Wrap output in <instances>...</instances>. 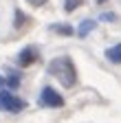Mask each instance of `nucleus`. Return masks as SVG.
Listing matches in <instances>:
<instances>
[{
	"label": "nucleus",
	"mask_w": 121,
	"mask_h": 123,
	"mask_svg": "<svg viewBox=\"0 0 121 123\" xmlns=\"http://www.w3.org/2000/svg\"><path fill=\"white\" fill-rule=\"evenodd\" d=\"M82 5V0H66V2H64V9L70 13V11H75V9H77Z\"/></svg>",
	"instance_id": "6e6552de"
},
{
	"label": "nucleus",
	"mask_w": 121,
	"mask_h": 123,
	"mask_svg": "<svg viewBox=\"0 0 121 123\" xmlns=\"http://www.w3.org/2000/svg\"><path fill=\"white\" fill-rule=\"evenodd\" d=\"M40 101H42V105H49V108H62L64 105L62 95L57 90H53V88H44L42 95H40Z\"/></svg>",
	"instance_id": "7ed1b4c3"
},
{
	"label": "nucleus",
	"mask_w": 121,
	"mask_h": 123,
	"mask_svg": "<svg viewBox=\"0 0 121 123\" xmlns=\"http://www.w3.org/2000/svg\"><path fill=\"white\" fill-rule=\"evenodd\" d=\"M31 5H35V7H40V5H44V0H29Z\"/></svg>",
	"instance_id": "9d476101"
},
{
	"label": "nucleus",
	"mask_w": 121,
	"mask_h": 123,
	"mask_svg": "<svg viewBox=\"0 0 121 123\" xmlns=\"http://www.w3.org/2000/svg\"><path fill=\"white\" fill-rule=\"evenodd\" d=\"M51 29L59 35H73V26H68V24H53Z\"/></svg>",
	"instance_id": "0eeeda50"
},
{
	"label": "nucleus",
	"mask_w": 121,
	"mask_h": 123,
	"mask_svg": "<svg viewBox=\"0 0 121 123\" xmlns=\"http://www.w3.org/2000/svg\"><path fill=\"white\" fill-rule=\"evenodd\" d=\"M93 29H95V20H84V22L79 24V29H77V33H79L82 37H86Z\"/></svg>",
	"instance_id": "423d86ee"
},
{
	"label": "nucleus",
	"mask_w": 121,
	"mask_h": 123,
	"mask_svg": "<svg viewBox=\"0 0 121 123\" xmlns=\"http://www.w3.org/2000/svg\"><path fill=\"white\" fill-rule=\"evenodd\" d=\"M7 86L9 88H18L20 86V77H9V79H7Z\"/></svg>",
	"instance_id": "1a4fd4ad"
},
{
	"label": "nucleus",
	"mask_w": 121,
	"mask_h": 123,
	"mask_svg": "<svg viewBox=\"0 0 121 123\" xmlns=\"http://www.w3.org/2000/svg\"><path fill=\"white\" fill-rule=\"evenodd\" d=\"M7 86V81H5V77H0V88H5Z\"/></svg>",
	"instance_id": "9b49d317"
},
{
	"label": "nucleus",
	"mask_w": 121,
	"mask_h": 123,
	"mask_svg": "<svg viewBox=\"0 0 121 123\" xmlns=\"http://www.w3.org/2000/svg\"><path fill=\"white\" fill-rule=\"evenodd\" d=\"M106 57H108L112 64H121V44L117 46H110L108 51H106Z\"/></svg>",
	"instance_id": "39448f33"
},
{
	"label": "nucleus",
	"mask_w": 121,
	"mask_h": 123,
	"mask_svg": "<svg viewBox=\"0 0 121 123\" xmlns=\"http://www.w3.org/2000/svg\"><path fill=\"white\" fill-rule=\"evenodd\" d=\"M24 101L22 99H18V97H13V95H9V92H0V108H5V110H9V112H20V110H24Z\"/></svg>",
	"instance_id": "f03ea898"
},
{
	"label": "nucleus",
	"mask_w": 121,
	"mask_h": 123,
	"mask_svg": "<svg viewBox=\"0 0 121 123\" xmlns=\"http://www.w3.org/2000/svg\"><path fill=\"white\" fill-rule=\"evenodd\" d=\"M49 73L53 77H57L59 84L70 88L75 86V81H77V73H75V66H73V62L68 57H57L51 62V66H49Z\"/></svg>",
	"instance_id": "f257e3e1"
},
{
	"label": "nucleus",
	"mask_w": 121,
	"mask_h": 123,
	"mask_svg": "<svg viewBox=\"0 0 121 123\" xmlns=\"http://www.w3.org/2000/svg\"><path fill=\"white\" fill-rule=\"evenodd\" d=\"M35 59H38V55H35V51H33V49H24V51L20 53V57H18V64L26 68V66H31Z\"/></svg>",
	"instance_id": "20e7f679"
},
{
	"label": "nucleus",
	"mask_w": 121,
	"mask_h": 123,
	"mask_svg": "<svg viewBox=\"0 0 121 123\" xmlns=\"http://www.w3.org/2000/svg\"><path fill=\"white\" fill-rule=\"evenodd\" d=\"M97 2H106V0H97Z\"/></svg>",
	"instance_id": "f8f14e48"
}]
</instances>
